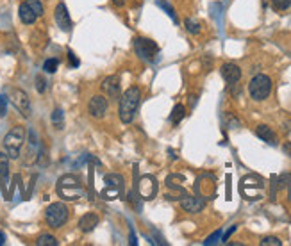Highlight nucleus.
I'll list each match as a JSON object with an SVG mask.
<instances>
[{"label":"nucleus","mask_w":291,"mask_h":246,"mask_svg":"<svg viewBox=\"0 0 291 246\" xmlns=\"http://www.w3.org/2000/svg\"><path fill=\"white\" fill-rule=\"evenodd\" d=\"M140 100H142V91L133 86L120 95V106H118V116L124 123H131L136 116V111L140 107Z\"/></svg>","instance_id":"1"},{"label":"nucleus","mask_w":291,"mask_h":246,"mask_svg":"<svg viewBox=\"0 0 291 246\" xmlns=\"http://www.w3.org/2000/svg\"><path fill=\"white\" fill-rule=\"evenodd\" d=\"M57 195L63 200H79L86 196L84 184L81 182V178L75 175H64L57 180Z\"/></svg>","instance_id":"2"},{"label":"nucleus","mask_w":291,"mask_h":246,"mask_svg":"<svg viewBox=\"0 0 291 246\" xmlns=\"http://www.w3.org/2000/svg\"><path fill=\"white\" fill-rule=\"evenodd\" d=\"M25 136H27V130H25V127H21V125H16V127H13L7 134H5L4 150L9 155V159L20 157V150H21V146H23V143H25Z\"/></svg>","instance_id":"3"},{"label":"nucleus","mask_w":291,"mask_h":246,"mask_svg":"<svg viewBox=\"0 0 291 246\" xmlns=\"http://www.w3.org/2000/svg\"><path fill=\"white\" fill-rule=\"evenodd\" d=\"M68 216H70V211L63 202L50 204L47 207V211H45V221H47V225L52 227V229H61L68 221Z\"/></svg>","instance_id":"4"},{"label":"nucleus","mask_w":291,"mask_h":246,"mask_svg":"<svg viewBox=\"0 0 291 246\" xmlns=\"http://www.w3.org/2000/svg\"><path fill=\"white\" fill-rule=\"evenodd\" d=\"M250 97L256 102H263L272 93V79L268 75H256L249 84Z\"/></svg>","instance_id":"5"},{"label":"nucleus","mask_w":291,"mask_h":246,"mask_svg":"<svg viewBox=\"0 0 291 246\" xmlns=\"http://www.w3.org/2000/svg\"><path fill=\"white\" fill-rule=\"evenodd\" d=\"M134 50L140 55V59L146 61V63H154V61L157 59V54H159V47L152 41V39L140 38V36L134 38Z\"/></svg>","instance_id":"6"},{"label":"nucleus","mask_w":291,"mask_h":246,"mask_svg":"<svg viewBox=\"0 0 291 246\" xmlns=\"http://www.w3.org/2000/svg\"><path fill=\"white\" fill-rule=\"evenodd\" d=\"M9 100L13 102V106L18 109L23 118H29L30 116V100L27 97L25 91H21V89H11V93H9Z\"/></svg>","instance_id":"7"},{"label":"nucleus","mask_w":291,"mask_h":246,"mask_svg":"<svg viewBox=\"0 0 291 246\" xmlns=\"http://www.w3.org/2000/svg\"><path fill=\"white\" fill-rule=\"evenodd\" d=\"M100 89H102V93L106 98L109 100H115V98H120L122 95V86H120V77L118 75H109L106 77L100 84Z\"/></svg>","instance_id":"8"},{"label":"nucleus","mask_w":291,"mask_h":246,"mask_svg":"<svg viewBox=\"0 0 291 246\" xmlns=\"http://www.w3.org/2000/svg\"><path fill=\"white\" fill-rule=\"evenodd\" d=\"M107 109H109V102H107V98L104 97V95H95L90 100V104H88V113H90V116L95 120L104 118Z\"/></svg>","instance_id":"9"},{"label":"nucleus","mask_w":291,"mask_h":246,"mask_svg":"<svg viewBox=\"0 0 291 246\" xmlns=\"http://www.w3.org/2000/svg\"><path fill=\"white\" fill-rule=\"evenodd\" d=\"M138 191L142 195L143 200H152L157 193V180L152 175H145L142 177L140 184H138Z\"/></svg>","instance_id":"10"},{"label":"nucleus","mask_w":291,"mask_h":246,"mask_svg":"<svg viewBox=\"0 0 291 246\" xmlns=\"http://www.w3.org/2000/svg\"><path fill=\"white\" fill-rule=\"evenodd\" d=\"M54 18H56V23L59 25L61 30L68 32V30L72 29V20H70L68 7H66V4L59 2V4L56 5V11H54Z\"/></svg>","instance_id":"11"},{"label":"nucleus","mask_w":291,"mask_h":246,"mask_svg":"<svg viewBox=\"0 0 291 246\" xmlns=\"http://www.w3.org/2000/svg\"><path fill=\"white\" fill-rule=\"evenodd\" d=\"M220 72H222V77L229 82V84H236V82H240V79H241V68L234 63H225Z\"/></svg>","instance_id":"12"},{"label":"nucleus","mask_w":291,"mask_h":246,"mask_svg":"<svg viewBox=\"0 0 291 246\" xmlns=\"http://www.w3.org/2000/svg\"><path fill=\"white\" fill-rule=\"evenodd\" d=\"M180 207L184 209L186 212L197 214V212L204 211V207H206V202H204L202 198H197V196H186V198L180 202Z\"/></svg>","instance_id":"13"},{"label":"nucleus","mask_w":291,"mask_h":246,"mask_svg":"<svg viewBox=\"0 0 291 246\" xmlns=\"http://www.w3.org/2000/svg\"><path fill=\"white\" fill-rule=\"evenodd\" d=\"M97 225H99V216H97L95 212H86L84 216L79 220V230L84 234L95 230V227Z\"/></svg>","instance_id":"14"},{"label":"nucleus","mask_w":291,"mask_h":246,"mask_svg":"<svg viewBox=\"0 0 291 246\" xmlns=\"http://www.w3.org/2000/svg\"><path fill=\"white\" fill-rule=\"evenodd\" d=\"M18 14H20V20L25 23V25H32L36 20H38V14L30 9V5L27 2H21L20 7H18Z\"/></svg>","instance_id":"15"},{"label":"nucleus","mask_w":291,"mask_h":246,"mask_svg":"<svg viewBox=\"0 0 291 246\" xmlns=\"http://www.w3.org/2000/svg\"><path fill=\"white\" fill-rule=\"evenodd\" d=\"M256 134L259 139L266 141L268 144H277V136H275V132L272 130L268 125H259V127L256 128Z\"/></svg>","instance_id":"16"},{"label":"nucleus","mask_w":291,"mask_h":246,"mask_svg":"<svg viewBox=\"0 0 291 246\" xmlns=\"http://www.w3.org/2000/svg\"><path fill=\"white\" fill-rule=\"evenodd\" d=\"M184 116H186V107L182 106V104H177V106L173 107V111H171L170 122L173 123V125H179V123L184 120Z\"/></svg>","instance_id":"17"},{"label":"nucleus","mask_w":291,"mask_h":246,"mask_svg":"<svg viewBox=\"0 0 291 246\" xmlns=\"http://www.w3.org/2000/svg\"><path fill=\"white\" fill-rule=\"evenodd\" d=\"M9 175V155L5 152H0V177L7 180Z\"/></svg>","instance_id":"18"},{"label":"nucleus","mask_w":291,"mask_h":246,"mask_svg":"<svg viewBox=\"0 0 291 246\" xmlns=\"http://www.w3.org/2000/svg\"><path fill=\"white\" fill-rule=\"evenodd\" d=\"M36 245L38 246H57V239L50 234H41L38 239H36Z\"/></svg>","instance_id":"19"},{"label":"nucleus","mask_w":291,"mask_h":246,"mask_svg":"<svg viewBox=\"0 0 291 246\" xmlns=\"http://www.w3.org/2000/svg\"><path fill=\"white\" fill-rule=\"evenodd\" d=\"M106 182H107V187H116V189H120L122 184H124V178L120 175H106Z\"/></svg>","instance_id":"20"},{"label":"nucleus","mask_w":291,"mask_h":246,"mask_svg":"<svg viewBox=\"0 0 291 246\" xmlns=\"http://www.w3.org/2000/svg\"><path fill=\"white\" fill-rule=\"evenodd\" d=\"M57 66H59V59H56V57H50V59H47L43 63V70L47 73H56Z\"/></svg>","instance_id":"21"},{"label":"nucleus","mask_w":291,"mask_h":246,"mask_svg":"<svg viewBox=\"0 0 291 246\" xmlns=\"http://www.w3.org/2000/svg\"><path fill=\"white\" fill-rule=\"evenodd\" d=\"M63 118H64V115H63V111L61 109H56L54 113H52V123H54V127L56 128H63Z\"/></svg>","instance_id":"22"},{"label":"nucleus","mask_w":291,"mask_h":246,"mask_svg":"<svg viewBox=\"0 0 291 246\" xmlns=\"http://www.w3.org/2000/svg\"><path fill=\"white\" fill-rule=\"evenodd\" d=\"M272 5L275 11H286L291 7V0H272Z\"/></svg>","instance_id":"23"},{"label":"nucleus","mask_w":291,"mask_h":246,"mask_svg":"<svg viewBox=\"0 0 291 246\" xmlns=\"http://www.w3.org/2000/svg\"><path fill=\"white\" fill-rule=\"evenodd\" d=\"M186 29H188L189 34H198V32H200V23H197V21H193L191 18H188V20H186Z\"/></svg>","instance_id":"24"},{"label":"nucleus","mask_w":291,"mask_h":246,"mask_svg":"<svg viewBox=\"0 0 291 246\" xmlns=\"http://www.w3.org/2000/svg\"><path fill=\"white\" fill-rule=\"evenodd\" d=\"M157 5L159 7H163L164 11H166L168 14H170V18L173 21H177V16H175V11H173V7H171L170 4H168V2H164V0H157Z\"/></svg>","instance_id":"25"},{"label":"nucleus","mask_w":291,"mask_h":246,"mask_svg":"<svg viewBox=\"0 0 291 246\" xmlns=\"http://www.w3.org/2000/svg\"><path fill=\"white\" fill-rule=\"evenodd\" d=\"M25 2L30 5V9H32L36 14H38V18L41 16V14H43V4L39 2V0H25Z\"/></svg>","instance_id":"26"},{"label":"nucleus","mask_w":291,"mask_h":246,"mask_svg":"<svg viewBox=\"0 0 291 246\" xmlns=\"http://www.w3.org/2000/svg\"><path fill=\"white\" fill-rule=\"evenodd\" d=\"M7 100L9 98L5 97V95H0V116H2V118L7 115Z\"/></svg>","instance_id":"27"},{"label":"nucleus","mask_w":291,"mask_h":246,"mask_svg":"<svg viewBox=\"0 0 291 246\" xmlns=\"http://www.w3.org/2000/svg\"><path fill=\"white\" fill-rule=\"evenodd\" d=\"M36 89H38L39 93H45V89H47V82H45V79L41 75L36 77Z\"/></svg>","instance_id":"28"},{"label":"nucleus","mask_w":291,"mask_h":246,"mask_svg":"<svg viewBox=\"0 0 291 246\" xmlns=\"http://www.w3.org/2000/svg\"><path fill=\"white\" fill-rule=\"evenodd\" d=\"M283 243L279 241L277 238H265L261 241V246H281Z\"/></svg>","instance_id":"29"},{"label":"nucleus","mask_w":291,"mask_h":246,"mask_svg":"<svg viewBox=\"0 0 291 246\" xmlns=\"http://www.w3.org/2000/svg\"><path fill=\"white\" fill-rule=\"evenodd\" d=\"M220 234H222V230H216V232L211 236V238H207V241H206V245H214V243L218 241V238H220Z\"/></svg>","instance_id":"30"},{"label":"nucleus","mask_w":291,"mask_h":246,"mask_svg":"<svg viewBox=\"0 0 291 246\" xmlns=\"http://www.w3.org/2000/svg\"><path fill=\"white\" fill-rule=\"evenodd\" d=\"M68 57H70V63H72V66H79V61H77V57L73 55V52H68Z\"/></svg>","instance_id":"31"},{"label":"nucleus","mask_w":291,"mask_h":246,"mask_svg":"<svg viewBox=\"0 0 291 246\" xmlns=\"http://www.w3.org/2000/svg\"><path fill=\"white\" fill-rule=\"evenodd\" d=\"M284 152H286L288 155L291 157V143H286V144H284Z\"/></svg>","instance_id":"32"},{"label":"nucleus","mask_w":291,"mask_h":246,"mask_svg":"<svg viewBox=\"0 0 291 246\" xmlns=\"http://www.w3.org/2000/svg\"><path fill=\"white\" fill-rule=\"evenodd\" d=\"M113 4H115L116 7H122V5L125 4V0H113Z\"/></svg>","instance_id":"33"},{"label":"nucleus","mask_w":291,"mask_h":246,"mask_svg":"<svg viewBox=\"0 0 291 246\" xmlns=\"http://www.w3.org/2000/svg\"><path fill=\"white\" fill-rule=\"evenodd\" d=\"M5 243V236H4V232H0V246L4 245Z\"/></svg>","instance_id":"34"}]
</instances>
